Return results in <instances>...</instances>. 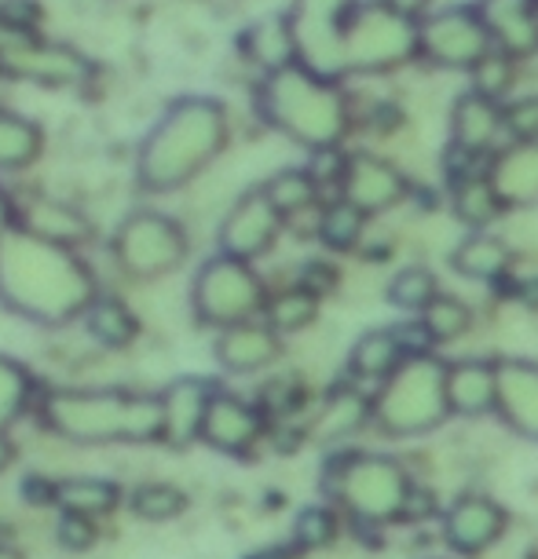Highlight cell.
I'll use <instances>...</instances> for the list:
<instances>
[{"label": "cell", "mask_w": 538, "mask_h": 559, "mask_svg": "<svg viewBox=\"0 0 538 559\" xmlns=\"http://www.w3.org/2000/svg\"><path fill=\"white\" fill-rule=\"evenodd\" d=\"M92 278L78 257L26 227L0 235V300L34 322L62 325L92 308Z\"/></svg>", "instance_id": "1"}, {"label": "cell", "mask_w": 538, "mask_h": 559, "mask_svg": "<svg viewBox=\"0 0 538 559\" xmlns=\"http://www.w3.org/2000/svg\"><path fill=\"white\" fill-rule=\"evenodd\" d=\"M227 143V114L217 99H179L140 151V183L173 191L195 179Z\"/></svg>", "instance_id": "2"}, {"label": "cell", "mask_w": 538, "mask_h": 559, "mask_svg": "<svg viewBox=\"0 0 538 559\" xmlns=\"http://www.w3.org/2000/svg\"><path fill=\"white\" fill-rule=\"evenodd\" d=\"M260 114L271 129L308 146L312 154L337 151L352 124L341 84L319 78L301 62L268 73V81L260 84Z\"/></svg>", "instance_id": "3"}, {"label": "cell", "mask_w": 538, "mask_h": 559, "mask_svg": "<svg viewBox=\"0 0 538 559\" xmlns=\"http://www.w3.org/2000/svg\"><path fill=\"white\" fill-rule=\"evenodd\" d=\"M45 425L70 442H151L162 439V395H125L103 388H62L45 399Z\"/></svg>", "instance_id": "4"}, {"label": "cell", "mask_w": 538, "mask_h": 559, "mask_svg": "<svg viewBox=\"0 0 538 559\" xmlns=\"http://www.w3.org/2000/svg\"><path fill=\"white\" fill-rule=\"evenodd\" d=\"M451 417L447 362L440 355L407 358L374 395V425L388 439L432 436Z\"/></svg>", "instance_id": "5"}, {"label": "cell", "mask_w": 538, "mask_h": 559, "mask_svg": "<svg viewBox=\"0 0 538 559\" xmlns=\"http://www.w3.org/2000/svg\"><path fill=\"white\" fill-rule=\"evenodd\" d=\"M323 487L355 523H396L404 520L414 483L396 457L341 453V457H330V464H326Z\"/></svg>", "instance_id": "6"}, {"label": "cell", "mask_w": 538, "mask_h": 559, "mask_svg": "<svg viewBox=\"0 0 538 559\" xmlns=\"http://www.w3.org/2000/svg\"><path fill=\"white\" fill-rule=\"evenodd\" d=\"M421 23L396 12L388 0L355 4L344 26L341 70L344 73H382L396 70L421 56Z\"/></svg>", "instance_id": "7"}, {"label": "cell", "mask_w": 538, "mask_h": 559, "mask_svg": "<svg viewBox=\"0 0 538 559\" xmlns=\"http://www.w3.org/2000/svg\"><path fill=\"white\" fill-rule=\"evenodd\" d=\"M195 314L206 325H217L220 333L231 330V325L253 322V314L264 311L268 304V293H264L260 274L249 267L246 260L235 257H213L206 260L195 274Z\"/></svg>", "instance_id": "8"}, {"label": "cell", "mask_w": 538, "mask_h": 559, "mask_svg": "<svg viewBox=\"0 0 538 559\" xmlns=\"http://www.w3.org/2000/svg\"><path fill=\"white\" fill-rule=\"evenodd\" d=\"M352 8L355 0H293V12L286 23L301 67H308L326 81L344 78L341 48H344V26Z\"/></svg>", "instance_id": "9"}, {"label": "cell", "mask_w": 538, "mask_h": 559, "mask_svg": "<svg viewBox=\"0 0 538 559\" xmlns=\"http://www.w3.org/2000/svg\"><path fill=\"white\" fill-rule=\"evenodd\" d=\"M114 257L136 278H162L187 257V235L162 213H136L114 235Z\"/></svg>", "instance_id": "10"}, {"label": "cell", "mask_w": 538, "mask_h": 559, "mask_svg": "<svg viewBox=\"0 0 538 559\" xmlns=\"http://www.w3.org/2000/svg\"><path fill=\"white\" fill-rule=\"evenodd\" d=\"M421 56L447 70H477L494 51V40L483 26L477 4L443 8L436 15L421 19Z\"/></svg>", "instance_id": "11"}, {"label": "cell", "mask_w": 538, "mask_h": 559, "mask_svg": "<svg viewBox=\"0 0 538 559\" xmlns=\"http://www.w3.org/2000/svg\"><path fill=\"white\" fill-rule=\"evenodd\" d=\"M282 219L286 216L271 205L264 187H253V191H246L231 205V213L224 216V224H220V252L253 263L276 246Z\"/></svg>", "instance_id": "12"}, {"label": "cell", "mask_w": 538, "mask_h": 559, "mask_svg": "<svg viewBox=\"0 0 538 559\" xmlns=\"http://www.w3.org/2000/svg\"><path fill=\"white\" fill-rule=\"evenodd\" d=\"M510 526V515L488 493H461L443 512V542L458 556H480L499 542Z\"/></svg>", "instance_id": "13"}, {"label": "cell", "mask_w": 538, "mask_h": 559, "mask_svg": "<svg viewBox=\"0 0 538 559\" xmlns=\"http://www.w3.org/2000/svg\"><path fill=\"white\" fill-rule=\"evenodd\" d=\"M410 194V179L399 173L396 165H388L377 154H352L344 168V183L341 198L352 202L359 213L377 216L385 209H396L399 202H407Z\"/></svg>", "instance_id": "14"}, {"label": "cell", "mask_w": 538, "mask_h": 559, "mask_svg": "<svg viewBox=\"0 0 538 559\" xmlns=\"http://www.w3.org/2000/svg\"><path fill=\"white\" fill-rule=\"evenodd\" d=\"M213 384L198 377H179L162 392V439L173 450H187L195 439H202L209 403H213Z\"/></svg>", "instance_id": "15"}, {"label": "cell", "mask_w": 538, "mask_h": 559, "mask_svg": "<svg viewBox=\"0 0 538 559\" xmlns=\"http://www.w3.org/2000/svg\"><path fill=\"white\" fill-rule=\"evenodd\" d=\"M264 436V414L260 406L246 403L238 395L217 392L213 403H209V417L202 428V439L220 453H231V457H246V453L257 447V439Z\"/></svg>", "instance_id": "16"}, {"label": "cell", "mask_w": 538, "mask_h": 559, "mask_svg": "<svg viewBox=\"0 0 538 559\" xmlns=\"http://www.w3.org/2000/svg\"><path fill=\"white\" fill-rule=\"evenodd\" d=\"M502 425L538 442V362L502 358L499 362V409Z\"/></svg>", "instance_id": "17"}, {"label": "cell", "mask_w": 538, "mask_h": 559, "mask_svg": "<svg viewBox=\"0 0 538 559\" xmlns=\"http://www.w3.org/2000/svg\"><path fill=\"white\" fill-rule=\"evenodd\" d=\"M505 118H502V103H494L480 92H461L451 110V146L477 157H488L494 146L505 143Z\"/></svg>", "instance_id": "18"}, {"label": "cell", "mask_w": 538, "mask_h": 559, "mask_svg": "<svg viewBox=\"0 0 538 559\" xmlns=\"http://www.w3.org/2000/svg\"><path fill=\"white\" fill-rule=\"evenodd\" d=\"M0 70L40 84H81L89 78V62L62 45H4Z\"/></svg>", "instance_id": "19"}, {"label": "cell", "mask_w": 538, "mask_h": 559, "mask_svg": "<svg viewBox=\"0 0 538 559\" xmlns=\"http://www.w3.org/2000/svg\"><path fill=\"white\" fill-rule=\"evenodd\" d=\"M447 399L455 417H488L499 409V362L458 358L447 362Z\"/></svg>", "instance_id": "20"}, {"label": "cell", "mask_w": 538, "mask_h": 559, "mask_svg": "<svg viewBox=\"0 0 538 559\" xmlns=\"http://www.w3.org/2000/svg\"><path fill=\"white\" fill-rule=\"evenodd\" d=\"M282 355L279 333L268 322H242L220 333L217 341V362L227 373H260Z\"/></svg>", "instance_id": "21"}, {"label": "cell", "mask_w": 538, "mask_h": 559, "mask_svg": "<svg viewBox=\"0 0 538 559\" xmlns=\"http://www.w3.org/2000/svg\"><path fill=\"white\" fill-rule=\"evenodd\" d=\"M477 12L488 26L494 48L505 51V56L521 59L538 51L535 0H480Z\"/></svg>", "instance_id": "22"}, {"label": "cell", "mask_w": 538, "mask_h": 559, "mask_svg": "<svg viewBox=\"0 0 538 559\" xmlns=\"http://www.w3.org/2000/svg\"><path fill=\"white\" fill-rule=\"evenodd\" d=\"M371 420H374V399L363 395L359 388L341 384L326 395V403L319 406V414H315V420L308 425V439L319 442V447H334V442L363 431Z\"/></svg>", "instance_id": "23"}, {"label": "cell", "mask_w": 538, "mask_h": 559, "mask_svg": "<svg viewBox=\"0 0 538 559\" xmlns=\"http://www.w3.org/2000/svg\"><path fill=\"white\" fill-rule=\"evenodd\" d=\"M491 183L510 205H538V143H510L491 157Z\"/></svg>", "instance_id": "24"}, {"label": "cell", "mask_w": 538, "mask_h": 559, "mask_svg": "<svg viewBox=\"0 0 538 559\" xmlns=\"http://www.w3.org/2000/svg\"><path fill=\"white\" fill-rule=\"evenodd\" d=\"M510 263H513L510 246H505L499 235H491V230H469L455 246V252H451V267H455L461 278L494 282V286L510 274Z\"/></svg>", "instance_id": "25"}, {"label": "cell", "mask_w": 538, "mask_h": 559, "mask_svg": "<svg viewBox=\"0 0 538 559\" xmlns=\"http://www.w3.org/2000/svg\"><path fill=\"white\" fill-rule=\"evenodd\" d=\"M404 362H407V352H404V344H399L393 325H388V330H366L352 344V352H348V373H352L355 381L385 384Z\"/></svg>", "instance_id": "26"}, {"label": "cell", "mask_w": 538, "mask_h": 559, "mask_svg": "<svg viewBox=\"0 0 538 559\" xmlns=\"http://www.w3.org/2000/svg\"><path fill=\"white\" fill-rule=\"evenodd\" d=\"M23 227L30 230V235L56 241V246L89 238V219H84L81 213H73L70 205L48 202V198H34V202L23 209Z\"/></svg>", "instance_id": "27"}, {"label": "cell", "mask_w": 538, "mask_h": 559, "mask_svg": "<svg viewBox=\"0 0 538 559\" xmlns=\"http://www.w3.org/2000/svg\"><path fill=\"white\" fill-rule=\"evenodd\" d=\"M451 209L455 216L466 224L469 230H488L494 219L505 213V202L494 191L491 176H480V179H469V183H458L451 191Z\"/></svg>", "instance_id": "28"}, {"label": "cell", "mask_w": 538, "mask_h": 559, "mask_svg": "<svg viewBox=\"0 0 538 559\" xmlns=\"http://www.w3.org/2000/svg\"><path fill=\"white\" fill-rule=\"evenodd\" d=\"M319 191L323 187L315 183L312 168H282L264 183V194L271 198V205L279 209L282 216H297L304 209H312L319 202Z\"/></svg>", "instance_id": "29"}, {"label": "cell", "mask_w": 538, "mask_h": 559, "mask_svg": "<svg viewBox=\"0 0 538 559\" xmlns=\"http://www.w3.org/2000/svg\"><path fill=\"white\" fill-rule=\"evenodd\" d=\"M315 314H319V297L308 293L304 286L282 289V293H276V297H268V304H264V322H268L279 336L282 333H297V330H304V325H312Z\"/></svg>", "instance_id": "30"}, {"label": "cell", "mask_w": 538, "mask_h": 559, "mask_svg": "<svg viewBox=\"0 0 538 559\" xmlns=\"http://www.w3.org/2000/svg\"><path fill=\"white\" fill-rule=\"evenodd\" d=\"M249 56L260 62L268 73H276L282 67H293L297 62V48H293V34L286 19H268V23H257L246 37Z\"/></svg>", "instance_id": "31"}, {"label": "cell", "mask_w": 538, "mask_h": 559, "mask_svg": "<svg viewBox=\"0 0 538 559\" xmlns=\"http://www.w3.org/2000/svg\"><path fill=\"white\" fill-rule=\"evenodd\" d=\"M56 504L62 512L96 520V515H107L114 504H118V487L107 479H67V483H59Z\"/></svg>", "instance_id": "32"}, {"label": "cell", "mask_w": 538, "mask_h": 559, "mask_svg": "<svg viewBox=\"0 0 538 559\" xmlns=\"http://www.w3.org/2000/svg\"><path fill=\"white\" fill-rule=\"evenodd\" d=\"M440 297V286H436V274L421 263H410V267H399L388 282V304L399 311H407L410 319L421 314L429 308L432 300Z\"/></svg>", "instance_id": "33"}, {"label": "cell", "mask_w": 538, "mask_h": 559, "mask_svg": "<svg viewBox=\"0 0 538 559\" xmlns=\"http://www.w3.org/2000/svg\"><path fill=\"white\" fill-rule=\"evenodd\" d=\"M363 230H366V213H359L352 202L337 198L323 209L319 216V241L326 249L334 252H352L359 241H363Z\"/></svg>", "instance_id": "34"}, {"label": "cell", "mask_w": 538, "mask_h": 559, "mask_svg": "<svg viewBox=\"0 0 538 559\" xmlns=\"http://www.w3.org/2000/svg\"><path fill=\"white\" fill-rule=\"evenodd\" d=\"M84 322H89V333L107 347H125L136 336V330H140L132 311L114 297L92 300V308L84 311Z\"/></svg>", "instance_id": "35"}, {"label": "cell", "mask_w": 538, "mask_h": 559, "mask_svg": "<svg viewBox=\"0 0 538 559\" xmlns=\"http://www.w3.org/2000/svg\"><path fill=\"white\" fill-rule=\"evenodd\" d=\"M40 154V129L19 114L0 110V168H23Z\"/></svg>", "instance_id": "36"}, {"label": "cell", "mask_w": 538, "mask_h": 559, "mask_svg": "<svg viewBox=\"0 0 538 559\" xmlns=\"http://www.w3.org/2000/svg\"><path fill=\"white\" fill-rule=\"evenodd\" d=\"M418 319L425 322V330H429L432 341H436V344H451V341H458V336L469 333L472 308H469L466 300L451 297V293H440V297L432 300L429 308L418 314Z\"/></svg>", "instance_id": "37"}, {"label": "cell", "mask_w": 538, "mask_h": 559, "mask_svg": "<svg viewBox=\"0 0 538 559\" xmlns=\"http://www.w3.org/2000/svg\"><path fill=\"white\" fill-rule=\"evenodd\" d=\"M184 509H187L184 490L168 487V483H147V487H136V493H132V512L151 523L176 520Z\"/></svg>", "instance_id": "38"}, {"label": "cell", "mask_w": 538, "mask_h": 559, "mask_svg": "<svg viewBox=\"0 0 538 559\" xmlns=\"http://www.w3.org/2000/svg\"><path fill=\"white\" fill-rule=\"evenodd\" d=\"M30 395V377L26 369L12 362V358L0 355V428L12 425V420L26 409Z\"/></svg>", "instance_id": "39"}, {"label": "cell", "mask_w": 538, "mask_h": 559, "mask_svg": "<svg viewBox=\"0 0 538 559\" xmlns=\"http://www.w3.org/2000/svg\"><path fill=\"white\" fill-rule=\"evenodd\" d=\"M337 537V512L326 504H312L293 523V542L301 548H326Z\"/></svg>", "instance_id": "40"}, {"label": "cell", "mask_w": 538, "mask_h": 559, "mask_svg": "<svg viewBox=\"0 0 538 559\" xmlns=\"http://www.w3.org/2000/svg\"><path fill=\"white\" fill-rule=\"evenodd\" d=\"M510 88H513V56H505V51L494 48L491 56L472 70V92H480V96L499 103Z\"/></svg>", "instance_id": "41"}, {"label": "cell", "mask_w": 538, "mask_h": 559, "mask_svg": "<svg viewBox=\"0 0 538 559\" xmlns=\"http://www.w3.org/2000/svg\"><path fill=\"white\" fill-rule=\"evenodd\" d=\"M502 118H505V135H510V143H538V96L505 103Z\"/></svg>", "instance_id": "42"}, {"label": "cell", "mask_w": 538, "mask_h": 559, "mask_svg": "<svg viewBox=\"0 0 538 559\" xmlns=\"http://www.w3.org/2000/svg\"><path fill=\"white\" fill-rule=\"evenodd\" d=\"M304 399V388L297 381H286V377H279V381L264 384L260 392V414H271V417H286L293 409L301 406Z\"/></svg>", "instance_id": "43"}, {"label": "cell", "mask_w": 538, "mask_h": 559, "mask_svg": "<svg viewBox=\"0 0 538 559\" xmlns=\"http://www.w3.org/2000/svg\"><path fill=\"white\" fill-rule=\"evenodd\" d=\"M92 542H96V523H92L89 515L62 512V520H59V545L73 548V552H81V548H89Z\"/></svg>", "instance_id": "44"}, {"label": "cell", "mask_w": 538, "mask_h": 559, "mask_svg": "<svg viewBox=\"0 0 538 559\" xmlns=\"http://www.w3.org/2000/svg\"><path fill=\"white\" fill-rule=\"evenodd\" d=\"M396 330V336H399V344H404V352H407V358H414V355H432V347H436V341L429 336V330H425V322L418 319H407V322H399V325H393Z\"/></svg>", "instance_id": "45"}, {"label": "cell", "mask_w": 538, "mask_h": 559, "mask_svg": "<svg viewBox=\"0 0 538 559\" xmlns=\"http://www.w3.org/2000/svg\"><path fill=\"white\" fill-rule=\"evenodd\" d=\"M297 286H304L308 293H315V297H323V293H334V289H337V267H330V263H323V260L304 263Z\"/></svg>", "instance_id": "46"}, {"label": "cell", "mask_w": 538, "mask_h": 559, "mask_svg": "<svg viewBox=\"0 0 538 559\" xmlns=\"http://www.w3.org/2000/svg\"><path fill=\"white\" fill-rule=\"evenodd\" d=\"M432 509H436V501H432V493L429 490H410V498H407V509H404V520H414V515H418V520H425V515L432 512Z\"/></svg>", "instance_id": "47"}, {"label": "cell", "mask_w": 538, "mask_h": 559, "mask_svg": "<svg viewBox=\"0 0 538 559\" xmlns=\"http://www.w3.org/2000/svg\"><path fill=\"white\" fill-rule=\"evenodd\" d=\"M8 461H12V442H8V436L0 431V472L8 468Z\"/></svg>", "instance_id": "48"}, {"label": "cell", "mask_w": 538, "mask_h": 559, "mask_svg": "<svg viewBox=\"0 0 538 559\" xmlns=\"http://www.w3.org/2000/svg\"><path fill=\"white\" fill-rule=\"evenodd\" d=\"M0 559H23L15 552V548H8V545H0Z\"/></svg>", "instance_id": "49"}, {"label": "cell", "mask_w": 538, "mask_h": 559, "mask_svg": "<svg viewBox=\"0 0 538 559\" xmlns=\"http://www.w3.org/2000/svg\"><path fill=\"white\" fill-rule=\"evenodd\" d=\"M4 230H8L4 227V202H0V235H4Z\"/></svg>", "instance_id": "50"}, {"label": "cell", "mask_w": 538, "mask_h": 559, "mask_svg": "<svg viewBox=\"0 0 538 559\" xmlns=\"http://www.w3.org/2000/svg\"><path fill=\"white\" fill-rule=\"evenodd\" d=\"M535 26H538V0H535Z\"/></svg>", "instance_id": "51"}]
</instances>
